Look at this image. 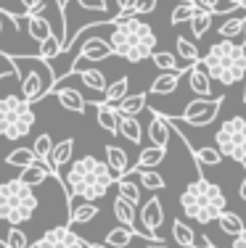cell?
I'll return each instance as SVG.
<instances>
[{
	"instance_id": "6da1fadb",
	"label": "cell",
	"mask_w": 246,
	"mask_h": 248,
	"mask_svg": "<svg viewBox=\"0 0 246 248\" xmlns=\"http://www.w3.org/2000/svg\"><path fill=\"white\" fill-rule=\"evenodd\" d=\"M111 34L106 43L111 45V53L130 63H140L146 58H151V53L156 50V34L154 29L146 24L140 16L132 11H119L111 19Z\"/></svg>"
},
{
	"instance_id": "7a4b0ae2",
	"label": "cell",
	"mask_w": 246,
	"mask_h": 248,
	"mask_svg": "<svg viewBox=\"0 0 246 248\" xmlns=\"http://www.w3.org/2000/svg\"><path fill=\"white\" fill-rule=\"evenodd\" d=\"M72 167L66 169V174L61 177L64 193L66 201H72V196L85 198V201H101L109 193V187L114 185V177H111L106 161L96 156H82L77 161H69Z\"/></svg>"
},
{
	"instance_id": "3957f363",
	"label": "cell",
	"mask_w": 246,
	"mask_h": 248,
	"mask_svg": "<svg viewBox=\"0 0 246 248\" xmlns=\"http://www.w3.org/2000/svg\"><path fill=\"white\" fill-rule=\"evenodd\" d=\"M201 69L209 74V79L222 82L233 87L236 82L246 79V43H233V40H217L207 56H201Z\"/></svg>"
},
{
	"instance_id": "277c9868",
	"label": "cell",
	"mask_w": 246,
	"mask_h": 248,
	"mask_svg": "<svg viewBox=\"0 0 246 248\" xmlns=\"http://www.w3.org/2000/svg\"><path fill=\"white\" fill-rule=\"evenodd\" d=\"M180 209L188 219L198 224L217 222V217L228 209V198L222 193L220 185L209 182L207 177H198L185 185V190L180 193Z\"/></svg>"
},
{
	"instance_id": "5b68a950",
	"label": "cell",
	"mask_w": 246,
	"mask_h": 248,
	"mask_svg": "<svg viewBox=\"0 0 246 248\" xmlns=\"http://www.w3.org/2000/svg\"><path fill=\"white\" fill-rule=\"evenodd\" d=\"M11 66L19 79V93L29 106L43 100L45 95L56 90V74L50 63H45L37 56H8Z\"/></svg>"
},
{
	"instance_id": "8992f818",
	"label": "cell",
	"mask_w": 246,
	"mask_h": 248,
	"mask_svg": "<svg viewBox=\"0 0 246 248\" xmlns=\"http://www.w3.org/2000/svg\"><path fill=\"white\" fill-rule=\"evenodd\" d=\"M37 211V196L32 187H27L19 177L8 182H0V219L8 222L11 227L29 222Z\"/></svg>"
},
{
	"instance_id": "52a82bcc",
	"label": "cell",
	"mask_w": 246,
	"mask_h": 248,
	"mask_svg": "<svg viewBox=\"0 0 246 248\" xmlns=\"http://www.w3.org/2000/svg\"><path fill=\"white\" fill-rule=\"evenodd\" d=\"M34 122H37V116H34L32 106L27 103L21 95H3L0 98V138L3 140H21L27 138L29 132H32Z\"/></svg>"
},
{
	"instance_id": "ba28073f",
	"label": "cell",
	"mask_w": 246,
	"mask_h": 248,
	"mask_svg": "<svg viewBox=\"0 0 246 248\" xmlns=\"http://www.w3.org/2000/svg\"><path fill=\"white\" fill-rule=\"evenodd\" d=\"M214 148L222 153V158H233L238 164H246V119L230 116L220 124L214 132Z\"/></svg>"
},
{
	"instance_id": "9c48e42d",
	"label": "cell",
	"mask_w": 246,
	"mask_h": 248,
	"mask_svg": "<svg viewBox=\"0 0 246 248\" xmlns=\"http://www.w3.org/2000/svg\"><path fill=\"white\" fill-rule=\"evenodd\" d=\"M222 103H225V98H193L188 100V106H185V111L180 116H175L180 124H191V127H207V124H212L217 119Z\"/></svg>"
},
{
	"instance_id": "30bf717a",
	"label": "cell",
	"mask_w": 246,
	"mask_h": 248,
	"mask_svg": "<svg viewBox=\"0 0 246 248\" xmlns=\"http://www.w3.org/2000/svg\"><path fill=\"white\" fill-rule=\"evenodd\" d=\"M32 248H85V240L72 227H50Z\"/></svg>"
},
{
	"instance_id": "8fae6325",
	"label": "cell",
	"mask_w": 246,
	"mask_h": 248,
	"mask_svg": "<svg viewBox=\"0 0 246 248\" xmlns=\"http://www.w3.org/2000/svg\"><path fill=\"white\" fill-rule=\"evenodd\" d=\"M140 224H143V232L146 235H151L154 240H162L156 230L164 224V209H162V201L156 196L148 198L143 203V209H140Z\"/></svg>"
},
{
	"instance_id": "7c38bea8",
	"label": "cell",
	"mask_w": 246,
	"mask_h": 248,
	"mask_svg": "<svg viewBox=\"0 0 246 248\" xmlns=\"http://www.w3.org/2000/svg\"><path fill=\"white\" fill-rule=\"evenodd\" d=\"M24 29L29 34V40H34V43H43V40H48L50 34H53V27H50V19L45 14H27L24 16Z\"/></svg>"
},
{
	"instance_id": "4fadbf2b",
	"label": "cell",
	"mask_w": 246,
	"mask_h": 248,
	"mask_svg": "<svg viewBox=\"0 0 246 248\" xmlns=\"http://www.w3.org/2000/svg\"><path fill=\"white\" fill-rule=\"evenodd\" d=\"M103 153H106V167L114 180H119V177H127V172H130V158H127L125 148H119V145H106L103 148Z\"/></svg>"
},
{
	"instance_id": "5bb4252c",
	"label": "cell",
	"mask_w": 246,
	"mask_h": 248,
	"mask_svg": "<svg viewBox=\"0 0 246 248\" xmlns=\"http://www.w3.org/2000/svg\"><path fill=\"white\" fill-rule=\"evenodd\" d=\"M185 74H188V87L196 93V98H209L212 95V79H209V74L201 69V63H193Z\"/></svg>"
},
{
	"instance_id": "9a60e30c",
	"label": "cell",
	"mask_w": 246,
	"mask_h": 248,
	"mask_svg": "<svg viewBox=\"0 0 246 248\" xmlns=\"http://www.w3.org/2000/svg\"><path fill=\"white\" fill-rule=\"evenodd\" d=\"M169 122H167V116H162L159 111H154L151 114V122H148V140L154 145H159V148H167V143H169Z\"/></svg>"
},
{
	"instance_id": "2e32d148",
	"label": "cell",
	"mask_w": 246,
	"mask_h": 248,
	"mask_svg": "<svg viewBox=\"0 0 246 248\" xmlns=\"http://www.w3.org/2000/svg\"><path fill=\"white\" fill-rule=\"evenodd\" d=\"M56 100L64 106L66 111H72V114H85L87 111V100L82 98L80 90H74V87H61V90H53Z\"/></svg>"
},
{
	"instance_id": "e0dca14e",
	"label": "cell",
	"mask_w": 246,
	"mask_h": 248,
	"mask_svg": "<svg viewBox=\"0 0 246 248\" xmlns=\"http://www.w3.org/2000/svg\"><path fill=\"white\" fill-rule=\"evenodd\" d=\"M98 217V206L93 201H85L80 198L77 203L69 201V224H87Z\"/></svg>"
},
{
	"instance_id": "ac0fdd59",
	"label": "cell",
	"mask_w": 246,
	"mask_h": 248,
	"mask_svg": "<svg viewBox=\"0 0 246 248\" xmlns=\"http://www.w3.org/2000/svg\"><path fill=\"white\" fill-rule=\"evenodd\" d=\"M93 106H96L98 124H101L109 135H119V114H116L114 106L103 103V100H93Z\"/></svg>"
},
{
	"instance_id": "d6986e66",
	"label": "cell",
	"mask_w": 246,
	"mask_h": 248,
	"mask_svg": "<svg viewBox=\"0 0 246 248\" xmlns=\"http://www.w3.org/2000/svg\"><path fill=\"white\" fill-rule=\"evenodd\" d=\"M180 77H183V72H162L154 82H151L148 95H172L180 85Z\"/></svg>"
},
{
	"instance_id": "ffe728a7",
	"label": "cell",
	"mask_w": 246,
	"mask_h": 248,
	"mask_svg": "<svg viewBox=\"0 0 246 248\" xmlns=\"http://www.w3.org/2000/svg\"><path fill=\"white\" fill-rule=\"evenodd\" d=\"M119 116H138L140 111L148 108V95L146 93H135V95H125L119 103L114 106Z\"/></svg>"
},
{
	"instance_id": "44dd1931",
	"label": "cell",
	"mask_w": 246,
	"mask_h": 248,
	"mask_svg": "<svg viewBox=\"0 0 246 248\" xmlns=\"http://www.w3.org/2000/svg\"><path fill=\"white\" fill-rule=\"evenodd\" d=\"M217 34H220L222 40H233V37H238V34H246V11H244V8H238V14H236V16L225 19V21L220 24Z\"/></svg>"
},
{
	"instance_id": "7402d4cb",
	"label": "cell",
	"mask_w": 246,
	"mask_h": 248,
	"mask_svg": "<svg viewBox=\"0 0 246 248\" xmlns=\"http://www.w3.org/2000/svg\"><path fill=\"white\" fill-rule=\"evenodd\" d=\"M111 209H114V217H116V222H119L122 227H130L132 232L138 235V230H135V206H132L130 201H125L122 196H116Z\"/></svg>"
},
{
	"instance_id": "603a6c76",
	"label": "cell",
	"mask_w": 246,
	"mask_h": 248,
	"mask_svg": "<svg viewBox=\"0 0 246 248\" xmlns=\"http://www.w3.org/2000/svg\"><path fill=\"white\" fill-rule=\"evenodd\" d=\"M151 61H154L156 69H162V72H188L191 66H185V63H180L178 56H172V53L167 50H154L151 53Z\"/></svg>"
},
{
	"instance_id": "cb8c5ba5",
	"label": "cell",
	"mask_w": 246,
	"mask_h": 248,
	"mask_svg": "<svg viewBox=\"0 0 246 248\" xmlns=\"http://www.w3.org/2000/svg\"><path fill=\"white\" fill-rule=\"evenodd\" d=\"M188 151H191V156H193V161H196L198 169L220 167V164H222V153L214 148V145H207V148H191V145H188Z\"/></svg>"
},
{
	"instance_id": "d4e9b609",
	"label": "cell",
	"mask_w": 246,
	"mask_h": 248,
	"mask_svg": "<svg viewBox=\"0 0 246 248\" xmlns=\"http://www.w3.org/2000/svg\"><path fill=\"white\" fill-rule=\"evenodd\" d=\"M164 158H167V148H159V145H148V148L140 151L138 164H135V167H130V169H154V167H159Z\"/></svg>"
},
{
	"instance_id": "484cf974",
	"label": "cell",
	"mask_w": 246,
	"mask_h": 248,
	"mask_svg": "<svg viewBox=\"0 0 246 248\" xmlns=\"http://www.w3.org/2000/svg\"><path fill=\"white\" fill-rule=\"evenodd\" d=\"M212 21H214V14H212V11H204V8H198V5H196L193 16L188 19L193 37H204V34H207L209 29H212Z\"/></svg>"
},
{
	"instance_id": "4316f807",
	"label": "cell",
	"mask_w": 246,
	"mask_h": 248,
	"mask_svg": "<svg viewBox=\"0 0 246 248\" xmlns=\"http://www.w3.org/2000/svg\"><path fill=\"white\" fill-rule=\"evenodd\" d=\"M175 45H178V56H180V61H183L185 66H193V63L201 61V53H198L196 43H193V40H188L185 34H178Z\"/></svg>"
},
{
	"instance_id": "83f0119b",
	"label": "cell",
	"mask_w": 246,
	"mask_h": 248,
	"mask_svg": "<svg viewBox=\"0 0 246 248\" xmlns=\"http://www.w3.org/2000/svg\"><path fill=\"white\" fill-rule=\"evenodd\" d=\"M119 135L130 143L140 145L143 140V124L138 122V116H119Z\"/></svg>"
},
{
	"instance_id": "f1b7e54d",
	"label": "cell",
	"mask_w": 246,
	"mask_h": 248,
	"mask_svg": "<svg viewBox=\"0 0 246 248\" xmlns=\"http://www.w3.org/2000/svg\"><path fill=\"white\" fill-rule=\"evenodd\" d=\"M48 169L43 167L40 161H34V164H29V167L21 169V174H19V180L24 182L27 187H37V185H43L45 180H48Z\"/></svg>"
},
{
	"instance_id": "f546056e",
	"label": "cell",
	"mask_w": 246,
	"mask_h": 248,
	"mask_svg": "<svg viewBox=\"0 0 246 248\" xmlns=\"http://www.w3.org/2000/svg\"><path fill=\"white\" fill-rule=\"evenodd\" d=\"M82 79V85L87 87V90H93V93H103L106 90V77H103L101 69H80V72H74Z\"/></svg>"
},
{
	"instance_id": "4dcf8cb0",
	"label": "cell",
	"mask_w": 246,
	"mask_h": 248,
	"mask_svg": "<svg viewBox=\"0 0 246 248\" xmlns=\"http://www.w3.org/2000/svg\"><path fill=\"white\" fill-rule=\"evenodd\" d=\"M74 138H66L61 140V143H53V151H50V161H53V167H66L69 161H72V153H74Z\"/></svg>"
},
{
	"instance_id": "1f68e13d",
	"label": "cell",
	"mask_w": 246,
	"mask_h": 248,
	"mask_svg": "<svg viewBox=\"0 0 246 248\" xmlns=\"http://www.w3.org/2000/svg\"><path fill=\"white\" fill-rule=\"evenodd\" d=\"M127 87H130V77H119L116 82H109L106 90H103V103L116 106L122 98L127 95Z\"/></svg>"
},
{
	"instance_id": "d6a6232c",
	"label": "cell",
	"mask_w": 246,
	"mask_h": 248,
	"mask_svg": "<svg viewBox=\"0 0 246 248\" xmlns=\"http://www.w3.org/2000/svg\"><path fill=\"white\" fill-rule=\"evenodd\" d=\"M114 185H116V196L130 201L132 206L140 203V185L135 180H130V177H119V180H114Z\"/></svg>"
},
{
	"instance_id": "836d02e7",
	"label": "cell",
	"mask_w": 246,
	"mask_h": 248,
	"mask_svg": "<svg viewBox=\"0 0 246 248\" xmlns=\"http://www.w3.org/2000/svg\"><path fill=\"white\" fill-rule=\"evenodd\" d=\"M135 238V232H132L130 227H114V230H109L106 232V240H103V246L106 248H127L130 246V240Z\"/></svg>"
},
{
	"instance_id": "e575fe53",
	"label": "cell",
	"mask_w": 246,
	"mask_h": 248,
	"mask_svg": "<svg viewBox=\"0 0 246 248\" xmlns=\"http://www.w3.org/2000/svg\"><path fill=\"white\" fill-rule=\"evenodd\" d=\"M130 172H138V185L146 187V190H154V193L164 190V177L159 172H154V169H130Z\"/></svg>"
},
{
	"instance_id": "d590c367",
	"label": "cell",
	"mask_w": 246,
	"mask_h": 248,
	"mask_svg": "<svg viewBox=\"0 0 246 248\" xmlns=\"http://www.w3.org/2000/svg\"><path fill=\"white\" fill-rule=\"evenodd\" d=\"M217 224H220V230H222V232H225V235H230V238H236V235L238 232H241V230L246 227V224H244V219H241V217H238V214H233V211H222V214L217 217Z\"/></svg>"
},
{
	"instance_id": "8d00e7d4",
	"label": "cell",
	"mask_w": 246,
	"mask_h": 248,
	"mask_svg": "<svg viewBox=\"0 0 246 248\" xmlns=\"http://www.w3.org/2000/svg\"><path fill=\"white\" fill-rule=\"evenodd\" d=\"M172 238H175V243L183 246V248H196V232L180 219L172 222Z\"/></svg>"
},
{
	"instance_id": "74e56055",
	"label": "cell",
	"mask_w": 246,
	"mask_h": 248,
	"mask_svg": "<svg viewBox=\"0 0 246 248\" xmlns=\"http://www.w3.org/2000/svg\"><path fill=\"white\" fill-rule=\"evenodd\" d=\"M34 161H37V158H34L32 148H14L8 156H5V164H8V167H19V169H24Z\"/></svg>"
},
{
	"instance_id": "f35d334b",
	"label": "cell",
	"mask_w": 246,
	"mask_h": 248,
	"mask_svg": "<svg viewBox=\"0 0 246 248\" xmlns=\"http://www.w3.org/2000/svg\"><path fill=\"white\" fill-rule=\"evenodd\" d=\"M50 151H53V138H50L48 132L37 135V140H34L32 145V153L37 161H50Z\"/></svg>"
},
{
	"instance_id": "ab89813d",
	"label": "cell",
	"mask_w": 246,
	"mask_h": 248,
	"mask_svg": "<svg viewBox=\"0 0 246 248\" xmlns=\"http://www.w3.org/2000/svg\"><path fill=\"white\" fill-rule=\"evenodd\" d=\"M58 53H61V40H58L56 34H50L48 40H43V43H40V53H37V58H43L45 63H50V61H56Z\"/></svg>"
},
{
	"instance_id": "60d3db41",
	"label": "cell",
	"mask_w": 246,
	"mask_h": 248,
	"mask_svg": "<svg viewBox=\"0 0 246 248\" xmlns=\"http://www.w3.org/2000/svg\"><path fill=\"white\" fill-rule=\"evenodd\" d=\"M193 11H196V3H178V5H175V11L169 14V24H172V27L185 24V21L193 16Z\"/></svg>"
},
{
	"instance_id": "b9f144b4",
	"label": "cell",
	"mask_w": 246,
	"mask_h": 248,
	"mask_svg": "<svg viewBox=\"0 0 246 248\" xmlns=\"http://www.w3.org/2000/svg\"><path fill=\"white\" fill-rule=\"evenodd\" d=\"M5 243H8V248H29V238L24 235V230L11 227V230H8V238H5Z\"/></svg>"
},
{
	"instance_id": "7bdbcfd3",
	"label": "cell",
	"mask_w": 246,
	"mask_h": 248,
	"mask_svg": "<svg viewBox=\"0 0 246 248\" xmlns=\"http://www.w3.org/2000/svg\"><path fill=\"white\" fill-rule=\"evenodd\" d=\"M80 8L85 11H96V14H109V3L106 0H74Z\"/></svg>"
},
{
	"instance_id": "ee69618b",
	"label": "cell",
	"mask_w": 246,
	"mask_h": 248,
	"mask_svg": "<svg viewBox=\"0 0 246 248\" xmlns=\"http://www.w3.org/2000/svg\"><path fill=\"white\" fill-rule=\"evenodd\" d=\"M154 11H156V0H135V5H132L135 16H146V14H154Z\"/></svg>"
},
{
	"instance_id": "f6af8a7d",
	"label": "cell",
	"mask_w": 246,
	"mask_h": 248,
	"mask_svg": "<svg viewBox=\"0 0 246 248\" xmlns=\"http://www.w3.org/2000/svg\"><path fill=\"white\" fill-rule=\"evenodd\" d=\"M21 8L27 11V14H43V8H45V0H21Z\"/></svg>"
},
{
	"instance_id": "bcb514c9",
	"label": "cell",
	"mask_w": 246,
	"mask_h": 248,
	"mask_svg": "<svg viewBox=\"0 0 246 248\" xmlns=\"http://www.w3.org/2000/svg\"><path fill=\"white\" fill-rule=\"evenodd\" d=\"M193 3H196L198 8H204V11H212V14L220 8V0H193Z\"/></svg>"
},
{
	"instance_id": "7dc6e473",
	"label": "cell",
	"mask_w": 246,
	"mask_h": 248,
	"mask_svg": "<svg viewBox=\"0 0 246 248\" xmlns=\"http://www.w3.org/2000/svg\"><path fill=\"white\" fill-rule=\"evenodd\" d=\"M230 248H246V227L236 235V238H233V246Z\"/></svg>"
},
{
	"instance_id": "c3c4849f",
	"label": "cell",
	"mask_w": 246,
	"mask_h": 248,
	"mask_svg": "<svg viewBox=\"0 0 246 248\" xmlns=\"http://www.w3.org/2000/svg\"><path fill=\"white\" fill-rule=\"evenodd\" d=\"M132 5H135V0H116V8L119 11H132Z\"/></svg>"
},
{
	"instance_id": "681fc988",
	"label": "cell",
	"mask_w": 246,
	"mask_h": 248,
	"mask_svg": "<svg viewBox=\"0 0 246 248\" xmlns=\"http://www.w3.org/2000/svg\"><path fill=\"white\" fill-rule=\"evenodd\" d=\"M238 196H241V201L246 203V177L241 180V185H238Z\"/></svg>"
},
{
	"instance_id": "f907efd6",
	"label": "cell",
	"mask_w": 246,
	"mask_h": 248,
	"mask_svg": "<svg viewBox=\"0 0 246 248\" xmlns=\"http://www.w3.org/2000/svg\"><path fill=\"white\" fill-rule=\"evenodd\" d=\"M230 5H236V8H244L246 11V0H228Z\"/></svg>"
},
{
	"instance_id": "816d5d0a",
	"label": "cell",
	"mask_w": 246,
	"mask_h": 248,
	"mask_svg": "<svg viewBox=\"0 0 246 248\" xmlns=\"http://www.w3.org/2000/svg\"><path fill=\"white\" fill-rule=\"evenodd\" d=\"M146 248H169V246L164 243V240H159V243H148V246H146Z\"/></svg>"
},
{
	"instance_id": "f5cc1de1",
	"label": "cell",
	"mask_w": 246,
	"mask_h": 248,
	"mask_svg": "<svg viewBox=\"0 0 246 248\" xmlns=\"http://www.w3.org/2000/svg\"><path fill=\"white\" fill-rule=\"evenodd\" d=\"M85 248H106V246H103V243H87V240H85Z\"/></svg>"
},
{
	"instance_id": "db71d44e",
	"label": "cell",
	"mask_w": 246,
	"mask_h": 248,
	"mask_svg": "<svg viewBox=\"0 0 246 248\" xmlns=\"http://www.w3.org/2000/svg\"><path fill=\"white\" fill-rule=\"evenodd\" d=\"M0 34H3V8H0Z\"/></svg>"
},
{
	"instance_id": "11a10c76",
	"label": "cell",
	"mask_w": 246,
	"mask_h": 248,
	"mask_svg": "<svg viewBox=\"0 0 246 248\" xmlns=\"http://www.w3.org/2000/svg\"><path fill=\"white\" fill-rule=\"evenodd\" d=\"M241 100L246 103V79H244V95H241Z\"/></svg>"
},
{
	"instance_id": "9f6ffc18",
	"label": "cell",
	"mask_w": 246,
	"mask_h": 248,
	"mask_svg": "<svg viewBox=\"0 0 246 248\" xmlns=\"http://www.w3.org/2000/svg\"><path fill=\"white\" fill-rule=\"evenodd\" d=\"M0 248H8V243H5V240H3V238H0Z\"/></svg>"
},
{
	"instance_id": "6f0895ef",
	"label": "cell",
	"mask_w": 246,
	"mask_h": 248,
	"mask_svg": "<svg viewBox=\"0 0 246 248\" xmlns=\"http://www.w3.org/2000/svg\"><path fill=\"white\" fill-rule=\"evenodd\" d=\"M175 3H191V0H175Z\"/></svg>"
},
{
	"instance_id": "680465c9",
	"label": "cell",
	"mask_w": 246,
	"mask_h": 248,
	"mask_svg": "<svg viewBox=\"0 0 246 248\" xmlns=\"http://www.w3.org/2000/svg\"><path fill=\"white\" fill-rule=\"evenodd\" d=\"M191 3H193V0H191Z\"/></svg>"
}]
</instances>
